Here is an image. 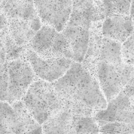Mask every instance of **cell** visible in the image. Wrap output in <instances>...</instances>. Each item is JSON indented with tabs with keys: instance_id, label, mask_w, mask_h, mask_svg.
Masks as SVG:
<instances>
[{
	"instance_id": "cell-3",
	"label": "cell",
	"mask_w": 134,
	"mask_h": 134,
	"mask_svg": "<svg viewBox=\"0 0 134 134\" xmlns=\"http://www.w3.org/2000/svg\"><path fill=\"white\" fill-rule=\"evenodd\" d=\"M30 45L31 50L43 57H65L73 60V52L65 35L48 25L41 26L31 39Z\"/></svg>"
},
{
	"instance_id": "cell-4",
	"label": "cell",
	"mask_w": 134,
	"mask_h": 134,
	"mask_svg": "<svg viewBox=\"0 0 134 134\" xmlns=\"http://www.w3.org/2000/svg\"><path fill=\"white\" fill-rule=\"evenodd\" d=\"M97 77L107 102L116 96L134 76V68L123 62L111 64L99 61Z\"/></svg>"
},
{
	"instance_id": "cell-8",
	"label": "cell",
	"mask_w": 134,
	"mask_h": 134,
	"mask_svg": "<svg viewBox=\"0 0 134 134\" xmlns=\"http://www.w3.org/2000/svg\"><path fill=\"white\" fill-rule=\"evenodd\" d=\"M42 23L62 31L68 25L73 9L72 0H34Z\"/></svg>"
},
{
	"instance_id": "cell-2",
	"label": "cell",
	"mask_w": 134,
	"mask_h": 134,
	"mask_svg": "<svg viewBox=\"0 0 134 134\" xmlns=\"http://www.w3.org/2000/svg\"><path fill=\"white\" fill-rule=\"evenodd\" d=\"M21 100L40 125L64 107L53 83L39 78L34 80Z\"/></svg>"
},
{
	"instance_id": "cell-11",
	"label": "cell",
	"mask_w": 134,
	"mask_h": 134,
	"mask_svg": "<svg viewBox=\"0 0 134 134\" xmlns=\"http://www.w3.org/2000/svg\"><path fill=\"white\" fill-rule=\"evenodd\" d=\"M40 18L35 20H27L22 18H9L8 29L14 43L21 47L27 45L38 30L41 27Z\"/></svg>"
},
{
	"instance_id": "cell-7",
	"label": "cell",
	"mask_w": 134,
	"mask_h": 134,
	"mask_svg": "<svg viewBox=\"0 0 134 134\" xmlns=\"http://www.w3.org/2000/svg\"><path fill=\"white\" fill-rule=\"evenodd\" d=\"M26 59L35 76L49 82H54L61 78L73 62V60L69 58L43 57L31 48L26 51Z\"/></svg>"
},
{
	"instance_id": "cell-13",
	"label": "cell",
	"mask_w": 134,
	"mask_h": 134,
	"mask_svg": "<svg viewBox=\"0 0 134 134\" xmlns=\"http://www.w3.org/2000/svg\"><path fill=\"white\" fill-rule=\"evenodd\" d=\"M75 114L63 108L41 125L44 133H75Z\"/></svg>"
},
{
	"instance_id": "cell-18",
	"label": "cell",
	"mask_w": 134,
	"mask_h": 134,
	"mask_svg": "<svg viewBox=\"0 0 134 134\" xmlns=\"http://www.w3.org/2000/svg\"><path fill=\"white\" fill-rule=\"evenodd\" d=\"M99 132V125L95 119L88 116L75 115L74 120L75 133H94Z\"/></svg>"
},
{
	"instance_id": "cell-19",
	"label": "cell",
	"mask_w": 134,
	"mask_h": 134,
	"mask_svg": "<svg viewBox=\"0 0 134 134\" xmlns=\"http://www.w3.org/2000/svg\"><path fill=\"white\" fill-rule=\"evenodd\" d=\"M101 133H134V128L131 126L120 122L97 121Z\"/></svg>"
},
{
	"instance_id": "cell-5",
	"label": "cell",
	"mask_w": 134,
	"mask_h": 134,
	"mask_svg": "<svg viewBox=\"0 0 134 134\" xmlns=\"http://www.w3.org/2000/svg\"><path fill=\"white\" fill-rule=\"evenodd\" d=\"M96 121L120 122L134 128V76L107 108L96 112Z\"/></svg>"
},
{
	"instance_id": "cell-12",
	"label": "cell",
	"mask_w": 134,
	"mask_h": 134,
	"mask_svg": "<svg viewBox=\"0 0 134 134\" xmlns=\"http://www.w3.org/2000/svg\"><path fill=\"white\" fill-rule=\"evenodd\" d=\"M0 9L8 18L38 19L34 0H0Z\"/></svg>"
},
{
	"instance_id": "cell-14",
	"label": "cell",
	"mask_w": 134,
	"mask_h": 134,
	"mask_svg": "<svg viewBox=\"0 0 134 134\" xmlns=\"http://www.w3.org/2000/svg\"><path fill=\"white\" fill-rule=\"evenodd\" d=\"M17 119L16 133H41V125L39 124L28 111L22 100L11 104Z\"/></svg>"
},
{
	"instance_id": "cell-16",
	"label": "cell",
	"mask_w": 134,
	"mask_h": 134,
	"mask_svg": "<svg viewBox=\"0 0 134 134\" xmlns=\"http://www.w3.org/2000/svg\"><path fill=\"white\" fill-rule=\"evenodd\" d=\"M17 119L11 104L0 101V133H16Z\"/></svg>"
},
{
	"instance_id": "cell-20",
	"label": "cell",
	"mask_w": 134,
	"mask_h": 134,
	"mask_svg": "<svg viewBox=\"0 0 134 134\" xmlns=\"http://www.w3.org/2000/svg\"><path fill=\"white\" fill-rule=\"evenodd\" d=\"M122 56L125 64L134 68V32L122 44Z\"/></svg>"
},
{
	"instance_id": "cell-6",
	"label": "cell",
	"mask_w": 134,
	"mask_h": 134,
	"mask_svg": "<svg viewBox=\"0 0 134 134\" xmlns=\"http://www.w3.org/2000/svg\"><path fill=\"white\" fill-rule=\"evenodd\" d=\"M8 94L7 102L12 104L21 100L31 84L35 79V75L30 64L21 58L7 61Z\"/></svg>"
},
{
	"instance_id": "cell-1",
	"label": "cell",
	"mask_w": 134,
	"mask_h": 134,
	"mask_svg": "<svg viewBox=\"0 0 134 134\" xmlns=\"http://www.w3.org/2000/svg\"><path fill=\"white\" fill-rule=\"evenodd\" d=\"M52 83L64 108L75 115L90 116L107 108L108 102L99 82L80 62H73L68 71Z\"/></svg>"
},
{
	"instance_id": "cell-10",
	"label": "cell",
	"mask_w": 134,
	"mask_h": 134,
	"mask_svg": "<svg viewBox=\"0 0 134 134\" xmlns=\"http://www.w3.org/2000/svg\"><path fill=\"white\" fill-rule=\"evenodd\" d=\"M62 33L71 48L73 61L82 62L88 48L89 28L79 25L68 24Z\"/></svg>"
},
{
	"instance_id": "cell-17",
	"label": "cell",
	"mask_w": 134,
	"mask_h": 134,
	"mask_svg": "<svg viewBox=\"0 0 134 134\" xmlns=\"http://www.w3.org/2000/svg\"><path fill=\"white\" fill-rule=\"evenodd\" d=\"M132 0H100L105 15L123 14L130 15Z\"/></svg>"
},
{
	"instance_id": "cell-9",
	"label": "cell",
	"mask_w": 134,
	"mask_h": 134,
	"mask_svg": "<svg viewBox=\"0 0 134 134\" xmlns=\"http://www.w3.org/2000/svg\"><path fill=\"white\" fill-rule=\"evenodd\" d=\"M102 31L105 37L122 44L134 32L133 21L128 14L109 15L103 22Z\"/></svg>"
},
{
	"instance_id": "cell-23",
	"label": "cell",
	"mask_w": 134,
	"mask_h": 134,
	"mask_svg": "<svg viewBox=\"0 0 134 134\" xmlns=\"http://www.w3.org/2000/svg\"><path fill=\"white\" fill-rule=\"evenodd\" d=\"M130 15L131 18H132V21H133V27H134V0H132V4H131L130 13Z\"/></svg>"
},
{
	"instance_id": "cell-21",
	"label": "cell",
	"mask_w": 134,
	"mask_h": 134,
	"mask_svg": "<svg viewBox=\"0 0 134 134\" xmlns=\"http://www.w3.org/2000/svg\"><path fill=\"white\" fill-rule=\"evenodd\" d=\"M8 94L7 61L0 62V101L7 102Z\"/></svg>"
},
{
	"instance_id": "cell-15",
	"label": "cell",
	"mask_w": 134,
	"mask_h": 134,
	"mask_svg": "<svg viewBox=\"0 0 134 134\" xmlns=\"http://www.w3.org/2000/svg\"><path fill=\"white\" fill-rule=\"evenodd\" d=\"M99 61L111 64L123 62L121 43L104 37L101 41Z\"/></svg>"
},
{
	"instance_id": "cell-22",
	"label": "cell",
	"mask_w": 134,
	"mask_h": 134,
	"mask_svg": "<svg viewBox=\"0 0 134 134\" xmlns=\"http://www.w3.org/2000/svg\"><path fill=\"white\" fill-rule=\"evenodd\" d=\"M7 54L3 45V39H0V62H7Z\"/></svg>"
}]
</instances>
